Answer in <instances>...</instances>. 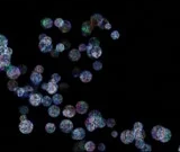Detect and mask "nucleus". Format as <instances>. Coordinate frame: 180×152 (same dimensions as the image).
I'll list each match as a JSON object with an SVG mask.
<instances>
[{
    "label": "nucleus",
    "instance_id": "f257e3e1",
    "mask_svg": "<svg viewBox=\"0 0 180 152\" xmlns=\"http://www.w3.org/2000/svg\"><path fill=\"white\" fill-rule=\"evenodd\" d=\"M151 134H152V138L154 140H158V141H160L162 143L169 142L171 140V136H172V133H171L170 130L166 129L162 125L154 126L152 131H151Z\"/></svg>",
    "mask_w": 180,
    "mask_h": 152
},
{
    "label": "nucleus",
    "instance_id": "f03ea898",
    "mask_svg": "<svg viewBox=\"0 0 180 152\" xmlns=\"http://www.w3.org/2000/svg\"><path fill=\"white\" fill-rule=\"evenodd\" d=\"M38 47L41 52L43 53H47L53 49L52 47V38L50 36H47L46 34H41L40 35V44Z\"/></svg>",
    "mask_w": 180,
    "mask_h": 152
},
{
    "label": "nucleus",
    "instance_id": "7ed1b4c3",
    "mask_svg": "<svg viewBox=\"0 0 180 152\" xmlns=\"http://www.w3.org/2000/svg\"><path fill=\"white\" fill-rule=\"evenodd\" d=\"M102 54V47L98 46H93L91 44H88L87 45V55L89 58H93V59H99Z\"/></svg>",
    "mask_w": 180,
    "mask_h": 152
},
{
    "label": "nucleus",
    "instance_id": "20e7f679",
    "mask_svg": "<svg viewBox=\"0 0 180 152\" xmlns=\"http://www.w3.org/2000/svg\"><path fill=\"white\" fill-rule=\"evenodd\" d=\"M6 74H7V77L10 79H18L20 77V69H19V67H15V65H11L10 64L9 67H7L6 68Z\"/></svg>",
    "mask_w": 180,
    "mask_h": 152
},
{
    "label": "nucleus",
    "instance_id": "39448f33",
    "mask_svg": "<svg viewBox=\"0 0 180 152\" xmlns=\"http://www.w3.org/2000/svg\"><path fill=\"white\" fill-rule=\"evenodd\" d=\"M134 140H135V135H134L133 131L126 130V131H123L120 134V141L124 144H129V143L133 142Z\"/></svg>",
    "mask_w": 180,
    "mask_h": 152
},
{
    "label": "nucleus",
    "instance_id": "423d86ee",
    "mask_svg": "<svg viewBox=\"0 0 180 152\" xmlns=\"http://www.w3.org/2000/svg\"><path fill=\"white\" fill-rule=\"evenodd\" d=\"M42 89L43 90H46L49 94H52V95H54L58 90H59V86H58V83L54 82V81H47V82L43 83L42 85Z\"/></svg>",
    "mask_w": 180,
    "mask_h": 152
},
{
    "label": "nucleus",
    "instance_id": "0eeeda50",
    "mask_svg": "<svg viewBox=\"0 0 180 152\" xmlns=\"http://www.w3.org/2000/svg\"><path fill=\"white\" fill-rule=\"evenodd\" d=\"M33 127H34L33 123L28 120L22 121L20 124H19V131L23 134H29L33 131Z\"/></svg>",
    "mask_w": 180,
    "mask_h": 152
},
{
    "label": "nucleus",
    "instance_id": "6e6552de",
    "mask_svg": "<svg viewBox=\"0 0 180 152\" xmlns=\"http://www.w3.org/2000/svg\"><path fill=\"white\" fill-rule=\"evenodd\" d=\"M88 118L95 124L96 129H102L106 126V121L104 120L102 116H89Z\"/></svg>",
    "mask_w": 180,
    "mask_h": 152
},
{
    "label": "nucleus",
    "instance_id": "1a4fd4ad",
    "mask_svg": "<svg viewBox=\"0 0 180 152\" xmlns=\"http://www.w3.org/2000/svg\"><path fill=\"white\" fill-rule=\"evenodd\" d=\"M42 96L40 92H32L29 97H28V99H29V103H31V105L33 106H38L40 104H42Z\"/></svg>",
    "mask_w": 180,
    "mask_h": 152
},
{
    "label": "nucleus",
    "instance_id": "9d476101",
    "mask_svg": "<svg viewBox=\"0 0 180 152\" xmlns=\"http://www.w3.org/2000/svg\"><path fill=\"white\" fill-rule=\"evenodd\" d=\"M60 129L64 133H70L73 130V123L70 120H63L60 123Z\"/></svg>",
    "mask_w": 180,
    "mask_h": 152
},
{
    "label": "nucleus",
    "instance_id": "9b49d317",
    "mask_svg": "<svg viewBox=\"0 0 180 152\" xmlns=\"http://www.w3.org/2000/svg\"><path fill=\"white\" fill-rule=\"evenodd\" d=\"M75 113H77V109H75V107L72 106V105H66V106L64 107L63 112H62L63 116H64V117H68V118L74 117Z\"/></svg>",
    "mask_w": 180,
    "mask_h": 152
},
{
    "label": "nucleus",
    "instance_id": "f8f14e48",
    "mask_svg": "<svg viewBox=\"0 0 180 152\" xmlns=\"http://www.w3.org/2000/svg\"><path fill=\"white\" fill-rule=\"evenodd\" d=\"M93 29V25L91 24V22H84L81 26V33H82L83 36H89Z\"/></svg>",
    "mask_w": 180,
    "mask_h": 152
},
{
    "label": "nucleus",
    "instance_id": "ddd939ff",
    "mask_svg": "<svg viewBox=\"0 0 180 152\" xmlns=\"http://www.w3.org/2000/svg\"><path fill=\"white\" fill-rule=\"evenodd\" d=\"M86 136V131L81 127H78V129H74L72 131V139L73 140H83Z\"/></svg>",
    "mask_w": 180,
    "mask_h": 152
},
{
    "label": "nucleus",
    "instance_id": "4468645a",
    "mask_svg": "<svg viewBox=\"0 0 180 152\" xmlns=\"http://www.w3.org/2000/svg\"><path fill=\"white\" fill-rule=\"evenodd\" d=\"M88 108H89V106L86 101H78L75 105L77 113H79V114H86L88 112Z\"/></svg>",
    "mask_w": 180,
    "mask_h": 152
},
{
    "label": "nucleus",
    "instance_id": "2eb2a0df",
    "mask_svg": "<svg viewBox=\"0 0 180 152\" xmlns=\"http://www.w3.org/2000/svg\"><path fill=\"white\" fill-rule=\"evenodd\" d=\"M79 78H80V80H81L83 83H88V82H90V81L93 80V74H91V72H90V71L86 70V71H82V72L80 73Z\"/></svg>",
    "mask_w": 180,
    "mask_h": 152
},
{
    "label": "nucleus",
    "instance_id": "dca6fc26",
    "mask_svg": "<svg viewBox=\"0 0 180 152\" xmlns=\"http://www.w3.org/2000/svg\"><path fill=\"white\" fill-rule=\"evenodd\" d=\"M31 81H32L35 86H38L40 83L43 81V77H42V73H38V72H36V71H34V72H32V74H31Z\"/></svg>",
    "mask_w": 180,
    "mask_h": 152
},
{
    "label": "nucleus",
    "instance_id": "f3484780",
    "mask_svg": "<svg viewBox=\"0 0 180 152\" xmlns=\"http://www.w3.org/2000/svg\"><path fill=\"white\" fill-rule=\"evenodd\" d=\"M60 107H59V105H51V106L49 107V115L51 116V117H58V116L60 115Z\"/></svg>",
    "mask_w": 180,
    "mask_h": 152
},
{
    "label": "nucleus",
    "instance_id": "a211bd4d",
    "mask_svg": "<svg viewBox=\"0 0 180 152\" xmlns=\"http://www.w3.org/2000/svg\"><path fill=\"white\" fill-rule=\"evenodd\" d=\"M81 58V52L79 50H75V49H72V50L69 52V59L73 62H77V61L80 60Z\"/></svg>",
    "mask_w": 180,
    "mask_h": 152
},
{
    "label": "nucleus",
    "instance_id": "6ab92c4d",
    "mask_svg": "<svg viewBox=\"0 0 180 152\" xmlns=\"http://www.w3.org/2000/svg\"><path fill=\"white\" fill-rule=\"evenodd\" d=\"M102 19H104V17H102V15L93 14V16H91V18H90V22H91V24H93V26H99L100 23L102 22Z\"/></svg>",
    "mask_w": 180,
    "mask_h": 152
},
{
    "label": "nucleus",
    "instance_id": "aec40b11",
    "mask_svg": "<svg viewBox=\"0 0 180 152\" xmlns=\"http://www.w3.org/2000/svg\"><path fill=\"white\" fill-rule=\"evenodd\" d=\"M8 46V40L5 35H1L0 34V54L5 51V49Z\"/></svg>",
    "mask_w": 180,
    "mask_h": 152
},
{
    "label": "nucleus",
    "instance_id": "412c9836",
    "mask_svg": "<svg viewBox=\"0 0 180 152\" xmlns=\"http://www.w3.org/2000/svg\"><path fill=\"white\" fill-rule=\"evenodd\" d=\"M53 20L51 18H43L41 22V25L43 28H45V29H49V28H51L53 26Z\"/></svg>",
    "mask_w": 180,
    "mask_h": 152
},
{
    "label": "nucleus",
    "instance_id": "4be33fe9",
    "mask_svg": "<svg viewBox=\"0 0 180 152\" xmlns=\"http://www.w3.org/2000/svg\"><path fill=\"white\" fill-rule=\"evenodd\" d=\"M70 29H71V23L69 20H64L63 24H62V26L60 27V31L62 33H68L70 32Z\"/></svg>",
    "mask_w": 180,
    "mask_h": 152
},
{
    "label": "nucleus",
    "instance_id": "5701e85b",
    "mask_svg": "<svg viewBox=\"0 0 180 152\" xmlns=\"http://www.w3.org/2000/svg\"><path fill=\"white\" fill-rule=\"evenodd\" d=\"M0 59L2 61L5 68H7V67L10 65V59H11V56H8V55H6V54H4V53H1V54H0Z\"/></svg>",
    "mask_w": 180,
    "mask_h": 152
},
{
    "label": "nucleus",
    "instance_id": "b1692460",
    "mask_svg": "<svg viewBox=\"0 0 180 152\" xmlns=\"http://www.w3.org/2000/svg\"><path fill=\"white\" fill-rule=\"evenodd\" d=\"M7 88L9 89L10 91H16V89L18 88V85L16 82V80L11 79L10 81H8V83H7Z\"/></svg>",
    "mask_w": 180,
    "mask_h": 152
},
{
    "label": "nucleus",
    "instance_id": "393cba45",
    "mask_svg": "<svg viewBox=\"0 0 180 152\" xmlns=\"http://www.w3.org/2000/svg\"><path fill=\"white\" fill-rule=\"evenodd\" d=\"M84 125H86V129H87L89 132H93V131L96 130V126H95V124H93V122L89 120V118H87V120L84 121Z\"/></svg>",
    "mask_w": 180,
    "mask_h": 152
},
{
    "label": "nucleus",
    "instance_id": "a878e982",
    "mask_svg": "<svg viewBox=\"0 0 180 152\" xmlns=\"http://www.w3.org/2000/svg\"><path fill=\"white\" fill-rule=\"evenodd\" d=\"M135 139H145V131L143 129L141 130H133Z\"/></svg>",
    "mask_w": 180,
    "mask_h": 152
},
{
    "label": "nucleus",
    "instance_id": "bb28decb",
    "mask_svg": "<svg viewBox=\"0 0 180 152\" xmlns=\"http://www.w3.org/2000/svg\"><path fill=\"white\" fill-rule=\"evenodd\" d=\"M96 149V145L93 141H88V142L84 143V150L88 152H93V150Z\"/></svg>",
    "mask_w": 180,
    "mask_h": 152
},
{
    "label": "nucleus",
    "instance_id": "cd10ccee",
    "mask_svg": "<svg viewBox=\"0 0 180 152\" xmlns=\"http://www.w3.org/2000/svg\"><path fill=\"white\" fill-rule=\"evenodd\" d=\"M52 100H53V103L55 104V105H60L61 103L63 101V97H62V95H60V94H54L53 95V98H52Z\"/></svg>",
    "mask_w": 180,
    "mask_h": 152
},
{
    "label": "nucleus",
    "instance_id": "c85d7f7f",
    "mask_svg": "<svg viewBox=\"0 0 180 152\" xmlns=\"http://www.w3.org/2000/svg\"><path fill=\"white\" fill-rule=\"evenodd\" d=\"M52 103H53V100H52V98L50 96H45L42 98V104H43V106L50 107L52 105Z\"/></svg>",
    "mask_w": 180,
    "mask_h": 152
},
{
    "label": "nucleus",
    "instance_id": "c756f323",
    "mask_svg": "<svg viewBox=\"0 0 180 152\" xmlns=\"http://www.w3.org/2000/svg\"><path fill=\"white\" fill-rule=\"evenodd\" d=\"M16 94H17V96L20 97V98H25V97H27V92L25 91V88L24 87H18L16 89Z\"/></svg>",
    "mask_w": 180,
    "mask_h": 152
},
{
    "label": "nucleus",
    "instance_id": "7c9ffc66",
    "mask_svg": "<svg viewBox=\"0 0 180 152\" xmlns=\"http://www.w3.org/2000/svg\"><path fill=\"white\" fill-rule=\"evenodd\" d=\"M55 130H56V127L53 123H47V124L45 125V131H46L47 133H50V134L54 133V132H55Z\"/></svg>",
    "mask_w": 180,
    "mask_h": 152
},
{
    "label": "nucleus",
    "instance_id": "2f4dec72",
    "mask_svg": "<svg viewBox=\"0 0 180 152\" xmlns=\"http://www.w3.org/2000/svg\"><path fill=\"white\" fill-rule=\"evenodd\" d=\"M99 27L102 28V29H111V23H108V20L107 19H102V22L100 23V25H99Z\"/></svg>",
    "mask_w": 180,
    "mask_h": 152
},
{
    "label": "nucleus",
    "instance_id": "473e14b6",
    "mask_svg": "<svg viewBox=\"0 0 180 152\" xmlns=\"http://www.w3.org/2000/svg\"><path fill=\"white\" fill-rule=\"evenodd\" d=\"M144 144H145L144 139H135V147L137 148V149H142Z\"/></svg>",
    "mask_w": 180,
    "mask_h": 152
},
{
    "label": "nucleus",
    "instance_id": "72a5a7b5",
    "mask_svg": "<svg viewBox=\"0 0 180 152\" xmlns=\"http://www.w3.org/2000/svg\"><path fill=\"white\" fill-rule=\"evenodd\" d=\"M73 150L74 151H83V150H84V142H82V140H81V142L75 144Z\"/></svg>",
    "mask_w": 180,
    "mask_h": 152
},
{
    "label": "nucleus",
    "instance_id": "f704fd0d",
    "mask_svg": "<svg viewBox=\"0 0 180 152\" xmlns=\"http://www.w3.org/2000/svg\"><path fill=\"white\" fill-rule=\"evenodd\" d=\"M93 68L96 70V71H100V70L102 69V63L99 62V61H95L93 63Z\"/></svg>",
    "mask_w": 180,
    "mask_h": 152
},
{
    "label": "nucleus",
    "instance_id": "c9c22d12",
    "mask_svg": "<svg viewBox=\"0 0 180 152\" xmlns=\"http://www.w3.org/2000/svg\"><path fill=\"white\" fill-rule=\"evenodd\" d=\"M116 125V121L114 120V118H108V120L106 121V126H108V127H114Z\"/></svg>",
    "mask_w": 180,
    "mask_h": 152
},
{
    "label": "nucleus",
    "instance_id": "e433bc0d",
    "mask_svg": "<svg viewBox=\"0 0 180 152\" xmlns=\"http://www.w3.org/2000/svg\"><path fill=\"white\" fill-rule=\"evenodd\" d=\"M89 44H91L93 46H98V45H100V42L98 41L96 37H91V38L89 40Z\"/></svg>",
    "mask_w": 180,
    "mask_h": 152
},
{
    "label": "nucleus",
    "instance_id": "4c0bfd02",
    "mask_svg": "<svg viewBox=\"0 0 180 152\" xmlns=\"http://www.w3.org/2000/svg\"><path fill=\"white\" fill-rule=\"evenodd\" d=\"M51 80L58 83L59 81H61V76H60V74H58V73H53L51 76Z\"/></svg>",
    "mask_w": 180,
    "mask_h": 152
},
{
    "label": "nucleus",
    "instance_id": "58836bf2",
    "mask_svg": "<svg viewBox=\"0 0 180 152\" xmlns=\"http://www.w3.org/2000/svg\"><path fill=\"white\" fill-rule=\"evenodd\" d=\"M55 50L59 52V53H61V52H63V51L65 50V46L63 43H59V44H56L55 46Z\"/></svg>",
    "mask_w": 180,
    "mask_h": 152
},
{
    "label": "nucleus",
    "instance_id": "ea45409f",
    "mask_svg": "<svg viewBox=\"0 0 180 152\" xmlns=\"http://www.w3.org/2000/svg\"><path fill=\"white\" fill-rule=\"evenodd\" d=\"M63 22H64V20H63L62 18H56L55 20H54V25H55L56 27L60 28L61 26H62V24H63Z\"/></svg>",
    "mask_w": 180,
    "mask_h": 152
},
{
    "label": "nucleus",
    "instance_id": "a19ab883",
    "mask_svg": "<svg viewBox=\"0 0 180 152\" xmlns=\"http://www.w3.org/2000/svg\"><path fill=\"white\" fill-rule=\"evenodd\" d=\"M111 36L113 40H118L120 38V32L118 31H114V32H111Z\"/></svg>",
    "mask_w": 180,
    "mask_h": 152
},
{
    "label": "nucleus",
    "instance_id": "79ce46f5",
    "mask_svg": "<svg viewBox=\"0 0 180 152\" xmlns=\"http://www.w3.org/2000/svg\"><path fill=\"white\" fill-rule=\"evenodd\" d=\"M141 129H143V124H142L141 122H136V123H134L133 130H141Z\"/></svg>",
    "mask_w": 180,
    "mask_h": 152
},
{
    "label": "nucleus",
    "instance_id": "37998d69",
    "mask_svg": "<svg viewBox=\"0 0 180 152\" xmlns=\"http://www.w3.org/2000/svg\"><path fill=\"white\" fill-rule=\"evenodd\" d=\"M24 88H25V91L27 92V95H31V94H32V92H34V90H35V89H34L32 86H25Z\"/></svg>",
    "mask_w": 180,
    "mask_h": 152
},
{
    "label": "nucleus",
    "instance_id": "c03bdc74",
    "mask_svg": "<svg viewBox=\"0 0 180 152\" xmlns=\"http://www.w3.org/2000/svg\"><path fill=\"white\" fill-rule=\"evenodd\" d=\"M143 152H151V150H152V148H151V145H149V144H144L143 148L141 149Z\"/></svg>",
    "mask_w": 180,
    "mask_h": 152
},
{
    "label": "nucleus",
    "instance_id": "a18cd8bd",
    "mask_svg": "<svg viewBox=\"0 0 180 152\" xmlns=\"http://www.w3.org/2000/svg\"><path fill=\"white\" fill-rule=\"evenodd\" d=\"M2 53H4V54H6V55H8V56H11V54H13V50H11L10 47H8V46H7Z\"/></svg>",
    "mask_w": 180,
    "mask_h": 152
},
{
    "label": "nucleus",
    "instance_id": "49530a36",
    "mask_svg": "<svg viewBox=\"0 0 180 152\" xmlns=\"http://www.w3.org/2000/svg\"><path fill=\"white\" fill-rule=\"evenodd\" d=\"M19 113H20V114H25V115H26V114L28 113V107L27 106H22L20 108H19Z\"/></svg>",
    "mask_w": 180,
    "mask_h": 152
},
{
    "label": "nucleus",
    "instance_id": "de8ad7c7",
    "mask_svg": "<svg viewBox=\"0 0 180 152\" xmlns=\"http://www.w3.org/2000/svg\"><path fill=\"white\" fill-rule=\"evenodd\" d=\"M34 71H36L38 73H43V72H44V68H43L42 65H36L35 69H34Z\"/></svg>",
    "mask_w": 180,
    "mask_h": 152
},
{
    "label": "nucleus",
    "instance_id": "09e8293b",
    "mask_svg": "<svg viewBox=\"0 0 180 152\" xmlns=\"http://www.w3.org/2000/svg\"><path fill=\"white\" fill-rule=\"evenodd\" d=\"M50 53H51L52 58H58V56H59V52H58L55 49H52V50L50 51Z\"/></svg>",
    "mask_w": 180,
    "mask_h": 152
},
{
    "label": "nucleus",
    "instance_id": "8fccbe9b",
    "mask_svg": "<svg viewBox=\"0 0 180 152\" xmlns=\"http://www.w3.org/2000/svg\"><path fill=\"white\" fill-rule=\"evenodd\" d=\"M78 50L80 51V52H82V51H87V45H86V44H82V43H81V44L79 45Z\"/></svg>",
    "mask_w": 180,
    "mask_h": 152
},
{
    "label": "nucleus",
    "instance_id": "3c124183",
    "mask_svg": "<svg viewBox=\"0 0 180 152\" xmlns=\"http://www.w3.org/2000/svg\"><path fill=\"white\" fill-rule=\"evenodd\" d=\"M19 69H20L22 74H24V73H26V71H27V67H26V65H19Z\"/></svg>",
    "mask_w": 180,
    "mask_h": 152
},
{
    "label": "nucleus",
    "instance_id": "603ef678",
    "mask_svg": "<svg viewBox=\"0 0 180 152\" xmlns=\"http://www.w3.org/2000/svg\"><path fill=\"white\" fill-rule=\"evenodd\" d=\"M98 150H99V151H105V150H106L105 144H104V143H100V144H99V147H98Z\"/></svg>",
    "mask_w": 180,
    "mask_h": 152
},
{
    "label": "nucleus",
    "instance_id": "864d4df0",
    "mask_svg": "<svg viewBox=\"0 0 180 152\" xmlns=\"http://www.w3.org/2000/svg\"><path fill=\"white\" fill-rule=\"evenodd\" d=\"M80 73H79V69L78 68H74L73 69V77H79Z\"/></svg>",
    "mask_w": 180,
    "mask_h": 152
},
{
    "label": "nucleus",
    "instance_id": "5fc2aeb1",
    "mask_svg": "<svg viewBox=\"0 0 180 152\" xmlns=\"http://www.w3.org/2000/svg\"><path fill=\"white\" fill-rule=\"evenodd\" d=\"M0 70H6L5 65H4V63H2V61H1V59H0Z\"/></svg>",
    "mask_w": 180,
    "mask_h": 152
},
{
    "label": "nucleus",
    "instance_id": "6e6d98bb",
    "mask_svg": "<svg viewBox=\"0 0 180 152\" xmlns=\"http://www.w3.org/2000/svg\"><path fill=\"white\" fill-rule=\"evenodd\" d=\"M63 44H64L65 49H69V47H70V43L68 41H64V42H63Z\"/></svg>",
    "mask_w": 180,
    "mask_h": 152
},
{
    "label": "nucleus",
    "instance_id": "4d7b16f0",
    "mask_svg": "<svg viewBox=\"0 0 180 152\" xmlns=\"http://www.w3.org/2000/svg\"><path fill=\"white\" fill-rule=\"evenodd\" d=\"M117 135H118V133H117L116 131H113V132H111V136H113V138H117Z\"/></svg>",
    "mask_w": 180,
    "mask_h": 152
},
{
    "label": "nucleus",
    "instance_id": "13d9d810",
    "mask_svg": "<svg viewBox=\"0 0 180 152\" xmlns=\"http://www.w3.org/2000/svg\"><path fill=\"white\" fill-rule=\"evenodd\" d=\"M27 120V118H26V115H25V114H22V116H20V122H22V121H26Z\"/></svg>",
    "mask_w": 180,
    "mask_h": 152
},
{
    "label": "nucleus",
    "instance_id": "bf43d9fd",
    "mask_svg": "<svg viewBox=\"0 0 180 152\" xmlns=\"http://www.w3.org/2000/svg\"><path fill=\"white\" fill-rule=\"evenodd\" d=\"M178 151H179V152H180V145H179V148H178Z\"/></svg>",
    "mask_w": 180,
    "mask_h": 152
}]
</instances>
